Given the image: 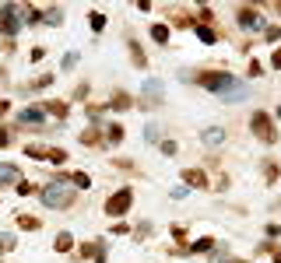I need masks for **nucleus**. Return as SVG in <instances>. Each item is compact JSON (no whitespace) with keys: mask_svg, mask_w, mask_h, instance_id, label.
<instances>
[{"mask_svg":"<svg viewBox=\"0 0 281 263\" xmlns=\"http://www.w3.org/2000/svg\"><path fill=\"white\" fill-rule=\"evenodd\" d=\"M197 39H201V42H208V46H211V42H214V39H218V35H214V32H211L208 25H197Z\"/></svg>","mask_w":281,"mask_h":263,"instance_id":"obj_17","label":"nucleus"},{"mask_svg":"<svg viewBox=\"0 0 281 263\" xmlns=\"http://www.w3.org/2000/svg\"><path fill=\"white\" fill-rule=\"evenodd\" d=\"M39 109H46V113H50V116H57V120H64V116H67V106H64V102H50V106H39Z\"/></svg>","mask_w":281,"mask_h":263,"instance_id":"obj_12","label":"nucleus"},{"mask_svg":"<svg viewBox=\"0 0 281 263\" xmlns=\"http://www.w3.org/2000/svg\"><path fill=\"white\" fill-rule=\"evenodd\" d=\"M74 67H77V53H67L64 57V70H74Z\"/></svg>","mask_w":281,"mask_h":263,"instance_id":"obj_26","label":"nucleus"},{"mask_svg":"<svg viewBox=\"0 0 281 263\" xmlns=\"http://www.w3.org/2000/svg\"><path fill=\"white\" fill-rule=\"evenodd\" d=\"M151 39H155V42H169V28H165V25H155V28H151Z\"/></svg>","mask_w":281,"mask_h":263,"instance_id":"obj_18","label":"nucleus"},{"mask_svg":"<svg viewBox=\"0 0 281 263\" xmlns=\"http://www.w3.org/2000/svg\"><path fill=\"white\" fill-rule=\"evenodd\" d=\"M11 246H14V235H11V232H4V235H0V253H4V249H11Z\"/></svg>","mask_w":281,"mask_h":263,"instance_id":"obj_25","label":"nucleus"},{"mask_svg":"<svg viewBox=\"0 0 281 263\" xmlns=\"http://www.w3.org/2000/svg\"><path fill=\"white\" fill-rule=\"evenodd\" d=\"M70 246H74V239H70V232H60V235H57V253H67Z\"/></svg>","mask_w":281,"mask_h":263,"instance_id":"obj_16","label":"nucleus"},{"mask_svg":"<svg viewBox=\"0 0 281 263\" xmlns=\"http://www.w3.org/2000/svg\"><path fill=\"white\" fill-rule=\"evenodd\" d=\"M0 183H21L18 179V169L14 165H0Z\"/></svg>","mask_w":281,"mask_h":263,"instance_id":"obj_13","label":"nucleus"},{"mask_svg":"<svg viewBox=\"0 0 281 263\" xmlns=\"http://www.w3.org/2000/svg\"><path fill=\"white\" fill-rule=\"evenodd\" d=\"M186 183H190V186H204V176H201L197 169H190V172H186Z\"/></svg>","mask_w":281,"mask_h":263,"instance_id":"obj_20","label":"nucleus"},{"mask_svg":"<svg viewBox=\"0 0 281 263\" xmlns=\"http://www.w3.org/2000/svg\"><path fill=\"white\" fill-rule=\"evenodd\" d=\"M271 67H281V49L274 53V57H271Z\"/></svg>","mask_w":281,"mask_h":263,"instance_id":"obj_29","label":"nucleus"},{"mask_svg":"<svg viewBox=\"0 0 281 263\" xmlns=\"http://www.w3.org/2000/svg\"><path fill=\"white\" fill-rule=\"evenodd\" d=\"M201 84H204L208 91H218V95H221V91H228V88L236 84V77H232L228 70H225V74H221V70H208V74H201Z\"/></svg>","mask_w":281,"mask_h":263,"instance_id":"obj_3","label":"nucleus"},{"mask_svg":"<svg viewBox=\"0 0 281 263\" xmlns=\"http://www.w3.org/2000/svg\"><path fill=\"white\" fill-rule=\"evenodd\" d=\"M186 193H190L186 186H172V197H176V200H183V197H186Z\"/></svg>","mask_w":281,"mask_h":263,"instance_id":"obj_28","label":"nucleus"},{"mask_svg":"<svg viewBox=\"0 0 281 263\" xmlns=\"http://www.w3.org/2000/svg\"><path fill=\"white\" fill-rule=\"evenodd\" d=\"M18 120H21L25 127H28V123H32V127H39V123L46 120V113H42V109H25V113H21Z\"/></svg>","mask_w":281,"mask_h":263,"instance_id":"obj_10","label":"nucleus"},{"mask_svg":"<svg viewBox=\"0 0 281 263\" xmlns=\"http://www.w3.org/2000/svg\"><path fill=\"white\" fill-rule=\"evenodd\" d=\"M28 14H32V11H25V7H14V4L0 7V32H4V35H18V28L28 21Z\"/></svg>","mask_w":281,"mask_h":263,"instance_id":"obj_2","label":"nucleus"},{"mask_svg":"<svg viewBox=\"0 0 281 263\" xmlns=\"http://www.w3.org/2000/svg\"><path fill=\"white\" fill-rule=\"evenodd\" d=\"M274 263H281V253H274Z\"/></svg>","mask_w":281,"mask_h":263,"instance_id":"obj_31","label":"nucleus"},{"mask_svg":"<svg viewBox=\"0 0 281 263\" xmlns=\"http://www.w3.org/2000/svg\"><path fill=\"white\" fill-rule=\"evenodd\" d=\"M211 249H214V239H208V235H204V239H197L186 253H211Z\"/></svg>","mask_w":281,"mask_h":263,"instance_id":"obj_11","label":"nucleus"},{"mask_svg":"<svg viewBox=\"0 0 281 263\" xmlns=\"http://www.w3.org/2000/svg\"><path fill=\"white\" fill-rule=\"evenodd\" d=\"M53 81H57V77H53V74H42V77H39V81H32V88H50V84H53Z\"/></svg>","mask_w":281,"mask_h":263,"instance_id":"obj_23","label":"nucleus"},{"mask_svg":"<svg viewBox=\"0 0 281 263\" xmlns=\"http://www.w3.org/2000/svg\"><path fill=\"white\" fill-rule=\"evenodd\" d=\"M130 203H134V193L130 190H120V193H113V197L106 200V214H127Z\"/></svg>","mask_w":281,"mask_h":263,"instance_id":"obj_4","label":"nucleus"},{"mask_svg":"<svg viewBox=\"0 0 281 263\" xmlns=\"http://www.w3.org/2000/svg\"><path fill=\"white\" fill-rule=\"evenodd\" d=\"M39 200H42L46 207H53V211H64V207L74 203V190H70V183L57 179V183H50V186L39 193Z\"/></svg>","mask_w":281,"mask_h":263,"instance_id":"obj_1","label":"nucleus"},{"mask_svg":"<svg viewBox=\"0 0 281 263\" xmlns=\"http://www.w3.org/2000/svg\"><path fill=\"white\" fill-rule=\"evenodd\" d=\"M253 130L260 133V140H267V144L274 140V127H271V120L264 113H253Z\"/></svg>","mask_w":281,"mask_h":263,"instance_id":"obj_5","label":"nucleus"},{"mask_svg":"<svg viewBox=\"0 0 281 263\" xmlns=\"http://www.w3.org/2000/svg\"><path fill=\"white\" fill-rule=\"evenodd\" d=\"M144 98H148L151 106H158V102H162V81H155V77L144 81Z\"/></svg>","mask_w":281,"mask_h":263,"instance_id":"obj_6","label":"nucleus"},{"mask_svg":"<svg viewBox=\"0 0 281 263\" xmlns=\"http://www.w3.org/2000/svg\"><path fill=\"white\" fill-rule=\"evenodd\" d=\"M88 21H91V32H102V28H106V18H102L99 11H95V14H91Z\"/></svg>","mask_w":281,"mask_h":263,"instance_id":"obj_19","label":"nucleus"},{"mask_svg":"<svg viewBox=\"0 0 281 263\" xmlns=\"http://www.w3.org/2000/svg\"><path fill=\"white\" fill-rule=\"evenodd\" d=\"M42 21H46V25H60V21H64V11H60V7H50V11L42 14Z\"/></svg>","mask_w":281,"mask_h":263,"instance_id":"obj_14","label":"nucleus"},{"mask_svg":"<svg viewBox=\"0 0 281 263\" xmlns=\"http://www.w3.org/2000/svg\"><path fill=\"white\" fill-rule=\"evenodd\" d=\"M162 151L165 154H176V140H162Z\"/></svg>","mask_w":281,"mask_h":263,"instance_id":"obj_27","label":"nucleus"},{"mask_svg":"<svg viewBox=\"0 0 281 263\" xmlns=\"http://www.w3.org/2000/svg\"><path fill=\"white\" fill-rule=\"evenodd\" d=\"M7 140H11V137H7V133L0 130V147H4V144H7Z\"/></svg>","mask_w":281,"mask_h":263,"instance_id":"obj_30","label":"nucleus"},{"mask_svg":"<svg viewBox=\"0 0 281 263\" xmlns=\"http://www.w3.org/2000/svg\"><path fill=\"white\" fill-rule=\"evenodd\" d=\"M18 228H28V232H35V228H39V218H32V214H18Z\"/></svg>","mask_w":281,"mask_h":263,"instance_id":"obj_15","label":"nucleus"},{"mask_svg":"<svg viewBox=\"0 0 281 263\" xmlns=\"http://www.w3.org/2000/svg\"><path fill=\"white\" fill-rule=\"evenodd\" d=\"M74 186H81V190H88V186H91V179H88L84 172H77V176H74Z\"/></svg>","mask_w":281,"mask_h":263,"instance_id":"obj_24","label":"nucleus"},{"mask_svg":"<svg viewBox=\"0 0 281 263\" xmlns=\"http://www.w3.org/2000/svg\"><path fill=\"white\" fill-rule=\"evenodd\" d=\"M201 140H204L208 147H218V144L225 140V130H221V127H208V130L201 133Z\"/></svg>","mask_w":281,"mask_h":263,"instance_id":"obj_8","label":"nucleus"},{"mask_svg":"<svg viewBox=\"0 0 281 263\" xmlns=\"http://www.w3.org/2000/svg\"><path fill=\"white\" fill-rule=\"evenodd\" d=\"M144 140H148V144H158V127H155V123H148V130H144Z\"/></svg>","mask_w":281,"mask_h":263,"instance_id":"obj_22","label":"nucleus"},{"mask_svg":"<svg viewBox=\"0 0 281 263\" xmlns=\"http://www.w3.org/2000/svg\"><path fill=\"white\" fill-rule=\"evenodd\" d=\"M239 25H243V28H260V14L250 11V7H243V11H239Z\"/></svg>","mask_w":281,"mask_h":263,"instance_id":"obj_9","label":"nucleus"},{"mask_svg":"<svg viewBox=\"0 0 281 263\" xmlns=\"http://www.w3.org/2000/svg\"><path fill=\"white\" fill-rule=\"evenodd\" d=\"M246 95H250V88H246V84H232L228 91H221V102H243Z\"/></svg>","mask_w":281,"mask_h":263,"instance_id":"obj_7","label":"nucleus"},{"mask_svg":"<svg viewBox=\"0 0 281 263\" xmlns=\"http://www.w3.org/2000/svg\"><path fill=\"white\" fill-rule=\"evenodd\" d=\"M109 140H113V144H120V140H123V127H120V123H113V127H109Z\"/></svg>","mask_w":281,"mask_h":263,"instance_id":"obj_21","label":"nucleus"}]
</instances>
